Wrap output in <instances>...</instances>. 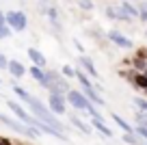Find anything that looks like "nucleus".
Returning <instances> with one entry per match:
<instances>
[{
	"label": "nucleus",
	"mask_w": 147,
	"mask_h": 145,
	"mask_svg": "<svg viewBox=\"0 0 147 145\" xmlns=\"http://www.w3.org/2000/svg\"><path fill=\"white\" fill-rule=\"evenodd\" d=\"M134 132H136L143 141H147V126H136V128H134Z\"/></svg>",
	"instance_id": "30"
},
{
	"label": "nucleus",
	"mask_w": 147,
	"mask_h": 145,
	"mask_svg": "<svg viewBox=\"0 0 147 145\" xmlns=\"http://www.w3.org/2000/svg\"><path fill=\"white\" fill-rule=\"evenodd\" d=\"M28 74H30V76L35 78V80L39 82L41 87H43V85L48 82V78H46V67H39V65H32V67L28 69Z\"/></svg>",
	"instance_id": "14"
},
{
	"label": "nucleus",
	"mask_w": 147,
	"mask_h": 145,
	"mask_svg": "<svg viewBox=\"0 0 147 145\" xmlns=\"http://www.w3.org/2000/svg\"><path fill=\"white\" fill-rule=\"evenodd\" d=\"M134 119H136L138 126H147V110H141V108H138L136 113H134Z\"/></svg>",
	"instance_id": "23"
},
{
	"label": "nucleus",
	"mask_w": 147,
	"mask_h": 145,
	"mask_svg": "<svg viewBox=\"0 0 147 145\" xmlns=\"http://www.w3.org/2000/svg\"><path fill=\"white\" fill-rule=\"evenodd\" d=\"M28 56H30L32 65H39V67H46V56L41 52L37 50V48H28Z\"/></svg>",
	"instance_id": "16"
},
{
	"label": "nucleus",
	"mask_w": 147,
	"mask_h": 145,
	"mask_svg": "<svg viewBox=\"0 0 147 145\" xmlns=\"http://www.w3.org/2000/svg\"><path fill=\"white\" fill-rule=\"evenodd\" d=\"M87 113L91 115V117H104V115H102L100 110H97V106L93 104V102H89V106H87Z\"/></svg>",
	"instance_id": "27"
},
{
	"label": "nucleus",
	"mask_w": 147,
	"mask_h": 145,
	"mask_svg": "<svg viewBox=\"0 0 147 145\" xmlns=\"http://www.w3.org/2000/svg\"><path fill=\"white\" fill-rule=\"evenodd\" d=\"M141 145H147V143H141Z\"/></svg>",
	"instance_id": "39"
},
{
	"label": "nucleus",
	"mask_w": 147,
	"mask_h": 145,
	"mask_svg": "<svg viewBox=\"0 0 147 145\" xmlns=\"http://www.w3.org/2000/svg\"><path fill=\"white\" fill-rule=\"evenodd\" d=\"M7 65H9V59H7V56L0 52V69H7Z\"/></svg>",
	"instance_id": "31"
},
{
	"label": "nucleus",
	"mask_w": 147,
	"mask_h": 145,
	"mask_svg": "<svg viewBox=\"0 0 147 145\" xmlns=\"http://www.w3.org/2000/svg\"><path fill=\"white\" fill-rule=\"evenodd\" d=\"M132 85L136 87V89H143V91H145V89H147V74H145V72H136V74H134Z\"/></svg>",
	"instance_id": "17"
},
{
	"label": "nucleus",
	"mask_w": 147,
	"mask_h": 145,
	"mask_svg": "<svg viewBox=\"0 0 147 145\" xmlns=\"http://www.w3.org/2000/svg\"><path fill=\"white\" fill-rule=\"evenodd\" d=\"M7 106H9L11 113H13V115H15V117H18L22 123H26V126H30V128H32V123H35V115L28 113V110L24 108L20 102H15V100H7Z\"/></svg>",
	"instance_id": "4"
},
{
	"label": "nucleus",
	"mask_w": 147,
	"mask_h": 145,
	"mask_svg": "<svg viewBox=\"0 0 147 145\" xmlns=\"http://www.w3.org/2000/svg\"><path fill=\"white\" fill-rule=\"evenodd\" d=\"M7 72H9V74H11V76H13V78H15V80H18V78H22V76H24V74H26V72H28V69H26V67H24V65H22V63H20V61H9V65H7Z\"/></svg>",
	"instance_id": "12"
},
{
	"label": "nucleus",
	"mask_w": 147,
	"mask_h": 145,
	"mask_svg": "<svg viewBox=\"0 0 147 145\" xmlns=\"http://www.w3.org/2000/svg\"><path fill=\"white\" fill-rule=\"evenodd\" d=\"M69 123H71L74 128H78V130L82 132V134H91V130H93L91 126H87V123H84L82 119H80V117H76V115H74V113L69 115Z\"/></svg>",
	"instance_id": "15"
},
{
	"label": "nucleus",
	"mask_w": 147,
	"mask_h": 145,
	"mask_svg": "<svg viewBox=\"0 0 147 145\" xmlns=\"http://www.w3.org/2000/svg\"><path fill=\"white\" fill-rule=\"evenodd\" d=\"M0 24H7V15L2 13V11H0Z\"/></svg>",
	"instance_id": "34"
},
{
	"label": "nucleus",
	"mask_w": 147,
	"mask_h": 145,
	"mask_svg": "<svg viewBox=\"0 0 147 145\" xmlns=\"http://www.w3.org/2000/svg\"><path fill=\"white\" fill-rule=\"evenodd\" d=\"M132 67L136 72H145L147 69V56H134L132 54Z\"/></svg>",
	"instance_id": "20"
},
{
	"label": "nucleus",
	"mask_w": 147,
	"mask_h": 145,
	"mask_svg": "<svg viewBox=\"0 0 147 145\" xmlns=\"http://www.w3.org/2000/svg\"><path fill=\"white\" fill-rule=\"evenodd\" d=\"M106 18L117 20V22H132V18H130L121 7H106Z\"/></svg>",
	"instance_id": "9"
},
{
	"label": "nucleus",
	"mask_w": 147,
	"mask_h": 145,
	"mask_svg": "<svg viewBox=\"0 0 147 145\" xmlns=\"http://www.w3.org/2000/svg\"><path fill=\"white\" fill-rule=\"evenodd\" d=\"M143 35H145V37H147V28H145V33H143Z\"/></svg>",
	"instance_id": "35"
},
{
	"label": "nucleus",
	"mask_w": 147,
	"mask_h": 145,
	"mask_svg": "<svg viewBox=\"0 0 147 145\" xmlns=\"http://www.w3.org/2000/svg\"><path fill=\"white\" fill-rule=\"evenodd\" d=\"M0 145H13V141L9 136H0Z\"/></svg>",
	"instance_id": "33"
},
{
	"label": "nucleus",
	"mask_w": 147,
	"mask_h": 145,
	"mask_svg": "<svg viewBox=\"0 0 147 145\" xmlns=\"http://www.w3.org/2000/svg\"><path fill=\"white\" fill-rule=\"evenodd\" d=\"M61 74H63L65 78H76V69H74L71 65H63V67H61Z\"/></svg>",
	"instance_id": "26"
},
{
	"label": "nucleus",
	"mask_w": 147,
	"mask_h": 145,
	"mask_svg": "<svg viewBox=\"0 0 147 145\" xmlns=\"http://www.w3.org/2000/svg\"><path fill=\"white\" fill-rule=\"evenodd\" d=\"M11 35H13V28L9 24H0V39H9Z\"/></svg>",
	"instance_id": "24"
},
{
	"label": "nucleus",
	"mask_w": 147,
	"mask_h": 145,
	"mask_svg": "<svg viewBox=\"0 0 147 145\" xmlns=\"http://www.w3.org/2000/svg\"><path fill=\"white\" fill-rule=\"evenodd\" d=\"M78 7L82 11H91L93 9V0H78Z\"/></svg>",
	"instance_id": "29"
},
{
	"label": "nucleus",
	"mask_w": 147,
	"mask_h": 145,
	"mask_svg": "<svg viewBox=\"0 0 147 145\" xmlns=\"http://www.w3.org/2000/svg\"><path fill=\"white\" fill-rule=\"evenodd\" d=\"M91 128H95V130L100 132L102 136H106V139H113V130L106 126L104 117H91Z\"/></svg>",
	"instance_id": "10"
},
{
	"label": "nucleus",
	"mask_w": 147,
	"mask_h": 145,
	"mask_svg": "<svg viewBox=\"0 0 147 145\" xmlns=\"http://www.w3.org/2000/svg\"><path fill=\"white\" fill-rule=\"evenodd\" d=\"M78 63L84 67V72H87L91 78H100V74H97V67H95V63H93V61L89 59L87 54H80V56H78Z\"/></svg>",
	"instance_id": "11"
},
{
	"label": "nucleus",
	"mask_w": 147,
	"mask_h": 145,
	"mask_svg": "<svg viewBox=\"0 0 147 145\" xmlns=\"http://www.w3.org/2000/svg\"><path fill=\"white\" fill-rule=\"evenodd\" d=\"M65 98H67V102L74 106V108H78V110H87V106H89V98L82 93V89H69L67 93H65Z\"/></svg>",
	"instance_id": "5"
},
{
	"label": "nucleus",
	"mask_w": 147,
	"mask_h": 145,
	"mask_svg": "<svg viewBox=\"0 0 147 145\" xmlns=\"http://www.w3.org/2000/svg\"><path fill=\"white\" fill-rule=\"evenodd\" d=\"M39 2H48V0H39Z\"/></svg>",
	"instance_id": "36"
},
{
	"label": "nucleus",
	"mask_w": 147,
	"mask_h": 145,
	"mask_svg": "<svg viewBox=\"0 0 147 145\" xmlns=\"http://www.w3.org/2000/svg\"><path fill=\"white\" fill-rule=\"evenodd\" d=\"M121 9H123L132 20H136V18H138V9L132 5V0H123V2H121Z\"/></svg>",
	"instance_id": "18"
},
{
	"label": "nucleus",
	"mask_w": 147,
	"mask_h": 145,
	"mask_svg": "<svg viewBox=\"0 0 147 145\" xmlns=\"http://www.w3.org/2000/svg\"><path fill=\"white\" fill-rule=\"evenodd\" d=\"M48 106H50V110L54 115L67 113V98H65V93H50V98H48Z\"/></svg>",
	"instance_id": "7"
},
{
	"label": "nucleus",
	"mask_w": 147,
	"mask_h": 145,
	"mask_svg": "<svg viewBox=\"0 0 147 145\" xmlns=\"http://www.w3.org/2000/svg\"><path fill=\"white\" fill-rule=\"evenodd\" d=\"M0 121L5 123L7 128H11L13 132H18V134H24V136H39V130H35V128H30V126H26V123H22L18 117L11 119L9 115L0 113Z\"/></svg>",
	"instance_id": "3"
},
{
	"label": "nucleus",
	"mask_w": 147,
	"mask_h": 145,
	"mask_svg": "<svg viewBox=\"0 0 147 145\" xmlns=\"http://www.w3.org/2000/svg\"><path fill=\"white\" fill-rule=\"evenodd\" d=\"M13 93L18 95V98H20L22 102H26V100H28V95H30L26 89H24V87H20V85H13Z\"/></svg>",
	"instance_id": "22"
},
{
	"label": "nucleus",
	"mask_w": 147,
	"mask_h": 145,
	"mask_svg": "<svg viewBox=\"0 0 147 145\" xmlns=\"http://www.w3.org/2000/svg\"><path fill=\"white\" fill-rule=\"evenodd\" d=\"M7 24H9L13 30H26V26H28V18H26V13H22V11H7Z\"/></svg>",
	"instance_id": "6"
},
{
	"label": "nucleus",
	"mask_w": 147,
	"mask_h": 145,
	"mask_svg": "<svg viewBox=\"0 0 147 145\" xmlns=\"http://www.w3.org/2000/svg\"><path fill=\"white\" fill-rule=\"evenodd\" d=\"M24 104L28 106V110H30L32 115H35L37 119H41V121H46V123H50V126H54V128H59L61 132H65L67 134V126H65L63 121L59 119V115H54L50 110V106H46L39 98H35V95H28V100L24 102Z\"/></svg>",
	"instance_id": "1"
},
{
	"label": "nucleus",
	"mask_w": 147,
	"mask_h": 145,
	"mask_svg": "<svg viewBox=\"0 0 147 145\" xmlns=\"http://www.w3.org/2000/svg\"><path fill=\"white\" fill-rule=\"evenodd\" d=\"M82 93L89 98V102H93L95 106H104L106 102H104V98L100 95V91L95 89V87H91V89H82Z\"/></svg>",
	"instance_id": "13"
},
{
	"label": "nucleus",
	"mask_w": 147,
	"mask_h": 145,
	"mask_svg": "<svg viewBox=\"0 0 147 145\" xmlns=\"http://www.w3.org/2000/svg\"><path fill=\"white\" fill-rule=\"evenodd\" d=\"M0 87H2V80H0Z\"/></svg>",
	"instance_id": "37"
},
{
	"label": "nucleus",
	"mask_w": 147,
	"mask_h": 145,
	"mask_svg": "<svg viewBox=\"0 0 147 145\" xmlns=\"http://www.w3.org/2000/svg\"><path fill=\"white\" fill-rule=\"evenodd\" d=\"M46 78H48V82L43 85V89H48L50 93H67L71 89L69 80L56 69H46Z\"/></svg>",
	"instance_id": "2"
},
{
	"label": "nucleus",
	"mask_w": 147,
	"mask_h": 145,
	"mask_svg": "<svg viewBox=\"0 0 147 145\" xmlns=\"http://www.w3.org/2000/svg\"><path fill=\"white\" fill-rule=\"evenodd\" d=\"M106 39L108 41H113L115 45H119V48H123V50H130L132 48V39H128V37L123 35V33H119V30H108L106 33Z\"/></svg>",
	"instance_id": "8"
},
{
	"label": "nucleus",
	"mask_w": 147,
	"mask_h": 145,
	"mask_svg": "<svg viewBox=\"0 0 147 145\" xmlns=\"http://www.w3.org/2000/svg\"><path fill=\"white\" fill-rule=\"evenodd\" d=\"M123 143L128 145H141V136L136 132H123Z\"/></svg>",
	"instance_id": "21"
},
{
	"label": "nucleus",
	"mask_w": 147,
	"mask_h": 145,
	"mask_svg": "<svg viewBox=\"0 0 147 145\" xmlns=\"http://www.w3.org/2000/svg\"><path fill=\"white\" fill-rule=\"evenodd\" d=\"M145 95H147V89H145Z\"/></svg>",
	"instance_id": "38"
},
{
	"label": "nucleus",
	"mask_w": 147,
	"mask_h": 145,
	"mask_svg": "<svg viewBox=\"0 0 147 145\" xmlns=\"http://www.w3.org/2000/svg\"><path fill=\"white\" fill-rule=\"evenodd\" d=\"M134 56H147V48H136V50H134Z\"/></svg>",
	"instance_id": "32"
},
{
	"label": "nucleus",
	"mask_w": 147,
	"mask_h": 145,
	"mask_svg": "<svg viewBox=\"0 0 147 145\" xmlns=\"http://www.w3.org/2000/svg\"><path fill=\"white\" fill-rule=\"evenodd\" d=\"M113 121H115V123H117V126H119V128H121V130H123V132H134V128H132V126H130V123H128V121H125V119H123V117H121V115H117V113H113Z\"/></svg>",
	"instance_id": "19"
},
{
	"label": "nucleus",
	"mask_w": 147,
	"mask_h": 145,
	"mask_svg": "<svg viewBox=\"0 0 147 145\" xmlns=\"http://www.w3.org/2000/svg\"><path fill=\"white\" fill-rule=\"evenodd\" d=\"M138 20L141 22H147V2H138Z\"/></svg>",
	"instance_id": "25"
},
{
	"label": "nucleus",
	"mask_w": 147,
	"mask_h": 145,
	"mask_svg": "<svg viewBox=\"0 0 147 145\" xmlns=\"http://www.w3.org/2000/svg\"><path fill=\"white\" fill-rule=\"evenodd\" d=\"M134 106H136V108H141V110H147V100L138 95V98H134Z\"/></svg>",
	"instance_id": "28"
}]
</instances>
